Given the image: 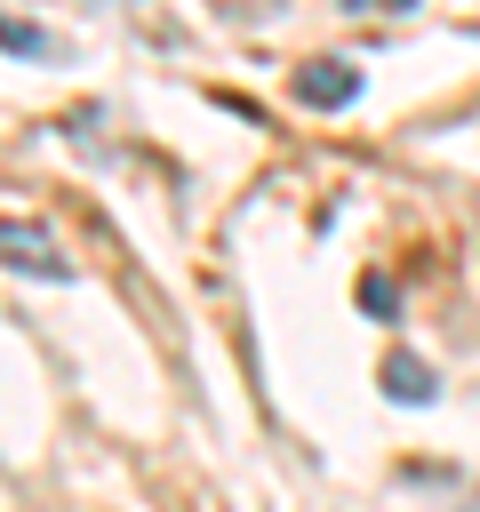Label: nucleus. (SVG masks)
I'll return each mask as SVG.
<instances>
[{
	"label": "nucleus",
	"instance_id": "obj_1",
	"mask_svg": "<svg viewBox=\"0 0 480 512\" xmlns=\"http://www.w3.org/2000/svg\"><path fill=\"white\" fill-rule=\"evenodd\" d=\"M0 248H8V272H40V280H72V264H64V248L40 232V224H24V216H8L0 224Z\"/></svg>",
	"mask_w": 480,
	"mask_h": 512
},
{
	"label": "nucleus",
	"instance_id": "obj_2",
	"mask_svg": "<svg viewBox=\"0 0 480 512\" xmlns=\"http://www.w3.org/2000/svg\"><path fill=\"white\" fill-rule=\"evenodd\" d=\"M360 96V72L344 64V56H312L304 72H296V104H312V112H336V104H352Z\"/></svg>",
	"mask_w": 480,
	"mask_h": 512
},
{
	"label": "nucleus",
	"instance_id": "obj_3",
	"mask_svg": "<svg viewBox=\"0 0 480 512\" xmlns=\"http://www.w3.org/2000/svg\"><path fill=\"white\" fill-rule=\"evenodd\" d=\"M376 376H384V392H392V400H408V408H424V400L440 392V376H432L416 352H384V368H376Z\"/></svg>",
	"mask_w": 480,
	"mask_h": 512
},
{
	"label": "nucleus",
	"instance_id": "obj_4",
	"mask_svg": "<svg viewBox=\"0 0 480 512\" xmlns=\"http://www.w3.org/2000/svg\"><path fill=\"white\" fill-rule=\"evenodd\" d=\"M0 40H8V56H48V32H40V24H24V16H8V32H0Z\"/></svg>",
	"mask_w": 480,
	"mask_h": 512
}]
</instances>
